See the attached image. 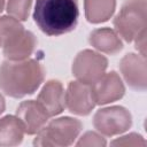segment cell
<instances>
[{
    "label": "cell",
    "mask_w": 147,
    "mask_h": 147,
    "mask_svg": "<svg viewBox=\"0 0 147 147\" xmlns=\"http://www.w3.org/2000/svg\"><path fill=\"white\" fill-rule=\"evenodd\" d=\"M115 0H85V16L91 23L107 21L115 10Z\"/></svg>",
    "instance_id": "15"
},
{
    "label": "cell",
    "mask_w": 147,
    "mask_h": 147,
    "mask_svg": "<svg viewBox=\"0 0 147 147\" xmlns=\"http://www.w3.org/2000/svg\"><path fill=\"white\" fill-rule=\"evenodd\" d=\"M102 137L98 136L94 132H87L84 137H82V139L77 142L78 146L80 145H106L105 139H101Z\"/></svg>",
    "instance_id": "18"
},
{
    "label": "cell",
    "mask_w": 147,
    "mask_h": 147,
    "mask_svg": "<svg viewBox=\"0 0 147 147\" xmlns=\"http://www.w3.org/2000/svg\"><path fill=\"white\" fill-rule=\"evenodd\" d=\"M16 115L23 123L24 131L28 134L39 132L47 122L48 117H51L46 109L38 101L33 100L22 102L16 110Z\"/></svg>",
    "instance_id": "8"
},
{
    "label": "cell",
    "mask_w": 147,
    "mask_h": 147,
    "mask_svg": "<svg viewBox=\"0 0 147 147\" xmlns=\"http://www.w3.org/2000/svg\"><path fill=\"white\" fill-rule=\"evenodd\" d=\"M44 67L37 60L5 61L0 67V88L9 96L32 94L42 83Z\"/></svg>",
    "instance_id": "1"
},
{
    "label": "cell",
    "mask_w": 147,
    "mask_h": 147,
    "mask_svg": "<svg viewBox=\"0 0 147 147\" xmlns=\"http://www.w3.org/2000/svg\"><path fill=\"white\" fill-rule=\"evenodd\" d=\"M93 96L95 103L105 105L115 100H118L124 94V86L119 76L111 71L109 74H103V76L92 85Z\"/></svg>",
    "instance_id": "9"
},
{
    "label": "cell",
    "mask_w": 147,
    "mask_h": 147,
    "mask_svg": "<svg viewBox=\"0 0 147 147\" xmlns=\"http://www.w3.org/2000/svg\"><path fill=\"white\" fill-rule=\"evenodd\" d=\"M114 25L127 42L145 32L146 0H127L115 17Z\"/></svg>",
    "instance_id": "3"
},
{
    "label": "cell",
    "mask_w": 147,
    "mask_h": 147,
    "mask_svg": "<svg viewBox=\"0 0 147 147\" xmlns=\"http://www.w3.org/2000/svg\"><path fill=\"white\" fill-rule=\"evenodd\" d=\"M77 0H37L33 20L48 36H60L72 31L78 22Z\"/></svg>",
    "instance_id": "2"
},
{
    "label": "cell",
    "mask_w": 147,
    "mask_h": 147,
    "mask_svg": "<svg viewBox=\"0 0 147 147\" xmlns=\"http://www.w3.org/2000/svg\"><path fill=\"white\" fill-rule=\"evenodd\" d=\"M107 63L108 61L103 55L85 49L76 56L72 64V72L79 82L93 85L103 76Z\"/></svg>",
    "instance_id": "5"
},
{
    "label": "cell",
    "mask_w": 147,
    "mask_h": 147,
    "mask_svg": "<svg viewBox=\"0 0 147 147\" xmlns=\"http://www.w3.org/2000/svg\"><path fill=\"white\" fill-rule=\"evenodd\" d=\"M64 99L69 110L77 115H87L95 106L92 85L82 82H70Z\"/></svg>",
    "instance_id": "7"
},
{
    "label": "cell",
    "mask_w": 147,
    "mask_h": 147,
    "mask_svg": "<svg viewBox=\"0 0 147 147\" xmlns=\"http://www.w3.org/2000/svg\"><path fill=\"white\" fill-rule=\"evenodd\" d=\"M90 44L107 54H116L123 47L116 32L108 28L94 30L90 34Z\"/></svg>",
    "instance_id": "13"
},
{
    "label": "cell",
    "mask_w": 147,
    "mask_h": 147,
    "mask_svg": "<svg viewBox=\"0 0 147 147\" xmlns=\"http://www.w3.org/2000/svg\"><path fill=\"white\" fill-rule=\"evenodd\" d=\"M3 5H5V0H0V13L3 9Z\"/></svg>",
    "instance_id": "20"
},
{
    "label": "cell",
    "mask_w": 147,
    "mask_h": 147,
    "mask_svg": "<svg viewBox=\"0 0 147 147\" xmlns=\"http://www.w3.org/2000/svg\"><path fill=\"white\" fill-rule=\"evenodd\" d=\"M3 110H5V100H3L2 95L0 94V114H1Z\"/></svg>",
    "instance_id": "19"
},
{
    "label": "cell",
    "mask_w": 147,
    "mask_h": 147,
    "mask_svg": "<svg viewBox=\"0 0 147 147\" xmlns=\"http://www.w3.org/2000/svg\"><path fill=\"white\" fill-rule=\"evenodd\" d=\"M32 0H8L7 11L16 20L25 21L29 16V10Z\"/></svg>",
    "instance_id": "17"
},
{
    "label": "cell",
    "mask_w": 147,
    "mask_h": 147,
    "mask_svg": "<svg viewBox=\"0 0 147 147\" xmlns=\"http://www.w3.org/2000/svg\"><path fill=\"white\" fill-rule=\"evenodd\" d=\"M36 44L34 34L23 29L3 45V54L8 60L21 61L32 54Z\"/></svg>",
    "instance_id": "10"
},
{
    "label": "cell",
    "mask_w": 147,
    "mask_h": 147,
    "mask_svg": "<svg viewBox=\"0 0 147 147\" xmlns=\"http://www.w3.org/2000/svg\"><path fill=\"white\" fill-rule=\"evenodd\" d=\"M37 101L46 109L49 116L60 114L65 107L63 86L57 80H49L42 87Z\"/></svg>",
    "instance_id": "12"
},
{
    "label": "cell",
    "mask_w": 147,
    "mask_h": 147,
    "mask_svg": "<svg viewBox=\"0 0 147 147\" xmlns=\"http://www.w3.org/2000/svg\"><path fill=\"white\" fill-rule=\"evenodd\" d=\"M21 30H23V26L18 20L8 16L0 17V47H3V45Z\"/></svg>",
    "instance_id": "16"
},
{
    "label": "cell",
    "mask_w": 147,
    "mask_h": 147,
    "mask_svg": "<svg viewBox=\"0 0 147 147\" xmlns=\"http://www.w3.org/2000/svg\"><path fill=\"white\" fill-rule=\"evenodd\" d=\"M119 68L131 87L136 90L146 88V62L144 56L127 54L122 59Z\"/></svg>",
    "instance_id": "11"
},
{
    "label": "cell",
    "mask_w": 147,
    "mask_h": 147,
    "mask_svg": "<svg viewBox=\"0 0 147 147\" xmlns=\"http://www.w3.org/2000/svg\"><path fill=\"white\" fill-rule=\"evenodd\" d=\"M93 124L98 131L106 136H113L127 130L131 125V115L123 107H110L96 111Z\"/></svg>",
    "instance_id": "6"
},
{
    "label": "cell",
    "mask_w": 147,
    "mask_h": 147,
    "mask_svg": "<svg viewBox=\"0 0 147 147\" xmlns=\"http://www.w3.org/2000/svg\"><path fill=\"white\" fill-rule=\"evenodd\" d=\"M24 132V125L18 117L6 116L0 119V145H18Z\"/></svg>",
    "instance_id": "14"
},
{
    "label": "cell",
    "mask_w": 147,
    "mask_h": 147,
    "mask_svg": "<svg viewBox=\"0 0 147 147\" xmlns=\"http://www.w3.org/2000/svg\"><path fill=\"white\" fill-rule=\"evenodd\" d=\"M82 127L83 125L78 119L61 117L42 127L33 144L38 146H68L77 138Z\"/></svg>",
    "instance_id": "4"
}]
</instances>
